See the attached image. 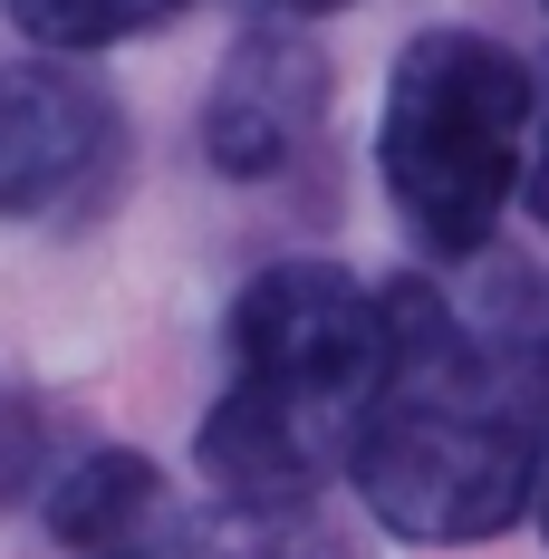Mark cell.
I'll list each match as a JSON object with an SVG mask.
<instances>
[{
	"label": "cell",
	"instance_id": "6da1fadb",
	"mask_svg": "<svg viewBox=\"0 0 549 559\" xmlns=\"http://www.w3.org/2000/svg\"><path fill=\"white\" fill-rule=\"evenodd\" d=\"M443 309L434 280H357L347 261H271L231 299V395L203 415L193 463L241 521H309L329 473L415 329Z\"/></svg>",
	"mask_w": 549,
	"mask_h": 559
},
{
	"label": "cell",
	"instance_id": "7a4b0ae2",
	"mask_svg": "<svg viewBox=\"0 0 549 559\" xmlns=\"http://www.w3.org/2000/svg\"><path fill=\"white\" fill-rule=\"evenodd\" d=\"M549 463V329L530 337H482L443 299L377 386L347 483L367 492L395 540H492L511 531Z\"/></svg>",
	"mask_w": 549,
	"mask_h": 559
},
{
	"label": "cell",
	"instance_id": "3957f363",
	"mask_svg": "<svg viewBox=\"0 0 549 559\" xmlns=\"http://www.w3.org/2000/svg\"><path fill=\"white\" fill-rule=\"evenodd\" d=\"M530 58L482 29L405 39L377 116V174L425 261H473L530 165Z\"/></svg>",
	"mask_w": 549,
	"mask_h": 559
},
{
	"label": "cell",
	"instance_id": "277c9868",
	"mask_svg": "<svg viewBox=\"0 0 549 559\" xmlns=\"http://www.w3.org/2000/svg\"><path fill=\"white\" fill-rule=\"evenodd\" d=\"M126 116L77 58H0V223L107 193Z\"/></svg>",
	"mask_w": 549,
	"mask_h": 559
},
{
	"label": "cell",
	"instance_id": "5b68a950",
	"mask_svg": "<svg viewBox=\"0 0 549 559\" xmlns=\"http://www.w3.org/2000/svg\"><path fill=\"white\" fill-rule=\"evenodd\" d=\"M319 116H329V58L309 39H289V29H251L213 78L203 155L222 174H241V183H261V174L299 165V145L319 135Z\"/></svg>",
	"mask_w": 549,
	"mask_h": 559
},
{
	"label": "cell",
	"instance_id": "8992f818",
	"mask_svg": "<svg viewBox=\"0 0 549 559\" xmlns=\"http://www.w3.org/2000/svg\"><path fill=\"white\" fill-rule=\"evenodd\" d=\"M165 521H174L165 511V473H155L145 453H126V444H87L49 483V531L68 540V550H87V559L145 550Z\"/></svg>",
	"mask_w": 549,
	"mask_h": 559
},
{
	"label": "cell",
	"instance_id": "52a82bcc",
	"mask_svg": "<svg viewBox=\"0 0 549 559\" xmlns=\"http://www.w3.org/2000/svg\"><path fill=\"white\" fill-rule=\"evenodd\" d=\"M77 415L58 405V395H39V386H0V511L10 502H49V483L77 463Z\"/></svg>",
	"mask_w": 549,
	"mask_h": 559
},
{
	"label": "cell",
	"instance_id": "ba28073f",
	"mask_svg": "<svg viewBox=\"0 0 549 559\" xmlns=\"http://www.w3.org/2000/svg\"><path fill=\"white\" fill-rule=\"evenodd\" d=\"M20 39L39 49H107V39H135V29H165L193 0H0Z\"/></svg>",
	"mask_w": 549,
	"mask_h": 559
},
{
	"label": "cell",
	"instance_id": "9c48e42d",
	"mask_svg": "<svg viewBox=\"0 0 549 559\" xmlns=\"http://www.w3.org/2000/svg\"><path fill=\"white\" fill-rule=\"evenodd\" d=\"M126 559H347V540H329L319 521H251V531H183V521H165Z\"/></svg>",
	"mask_w": 549,
	"mask_h": 559
},
{
	"label": "cell",
	"instance_id": "30bf717a",
	"mask_svg": "<svg viewBox=\"0 0 549 559\" xmlns=\"http://www.w3.org/2000/svg\"><path fill=\"white\" fill-rule=\"evenodd\" d=\"M540 87H530V165H521V193H530V213L549 223V68H530Z\"/></svg>",
	"mask_w": 549,
	"mask_h": 559
},
{
	"label": "cell",
	"instance_id": "8fae6325",
	"mask_svg": "<svg viewBox=\"0 0 549 559\" xmlns=\"http://www.w3.org/2000/svg\"><path fill=\"white\" fill-rule=\"evenodd\" d=\"M251 10H271V20H329V10H347V0H251Z\"/></svg>",
	"mask_w": 549,
	"mask_h": 559
},
{
	"label": "cell",
	"instance_id": "7c38bea8",
	"mask_svg": "<svg viewBox=\"0 0 549 559\" xmlns=\"http://www.w3.org/2000/svg\"><path fill=\"white\" fill-rule=\"evenodd\" d=\"M530 511H540V540H549V463H540V492H530Z\"/></svg>",
	"mask_w": 549,
	"mask_h": 559
}]
</instances>
